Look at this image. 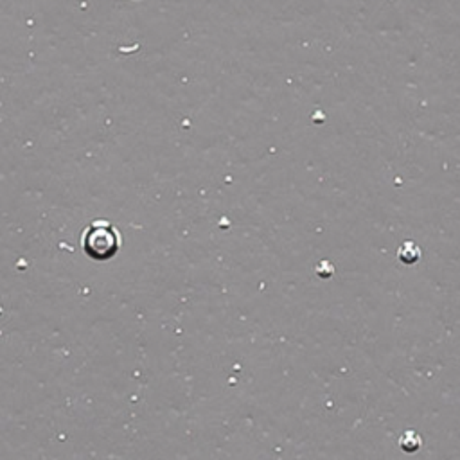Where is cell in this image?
<instances>
[{
	"mask_svg": "<svg viewBox=\"0 0 460 460\" xmlns=\"http://www.w3.org/2000/svg\"><path fill=\"white\" fill-rule=\"evenodd\" d=\"M81 244L88 257L96 261H108L119 252L120 234L113 225L106 221H96L85 230Z\"/></svg>",
	"mask_w": 460,
	"mask_h": 460,
	"instance_id": "obj_1",
	"label": "cell"
},
{
	"mask_svg": "<svg viewBox=\"0 0 460 460\" xmlns=\"http://www.w3.org/2000/svg\"><path fill=\"white\" fill-rule=\"evenodd\" d=\"M397 257H399V261L403 264H414L419 261L421 249L414 241H404L399 247V250H397Z\"/></svg>",
	"mask_w": 460,
	"mask_h": 460,
	"instance_id": "obj_2",
	"label": "cell"
},
{
	"mask_svg": "<svg viewBox=\"0 0 460 460\" xmlns=\"http://www.w3.org/2000/svg\"><path fill=\"white\" fill-rule=\"evenodd\" d=\"M399 446H401V449H403V452L414 453V452H417L421 446H423V440H421V437L417 435L416 432L409 430V432H404L403 435H401Z\"/></svg>",
	"mask_w": 460,
	"mask_h": 460,
	"instance_id": "obj_3",
	"label": "cell"
}]
</instances>
